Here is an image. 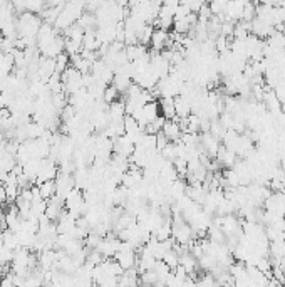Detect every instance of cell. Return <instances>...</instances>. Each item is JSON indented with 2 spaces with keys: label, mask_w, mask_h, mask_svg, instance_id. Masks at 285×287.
Instances as JSON below:
<instances>
[{
  "label": "cell",
  "mask_w": 285,
  "mask_h": 287,
  "mask_svg": "<svg viewBox=\"0 0 285 287\" xmlns=\"http://www.w3.org/2000/svg\"><path fill=\"white\" fill-rule=\"evenodd\" d=\"M158 106H160V114L165 118L166 121L174 120L176 118V113H174V99L173 97H165V99L158 101Z\"/></svg>",
  "instance_id": "cell-3"
},
{
  "label": "cell",
  "mask_w": 285,
  "mask_h": 287,
  "mask_svg": "<svg viewBox=\"0 0 285 287\" xmlns=\"http://www.w3.org/2000/svg\"><path fill=\"white\" fill-rule=\"evenodd\" d=\"M7 202V193H5V188L3 185L0 187V203H5Z\"/></svg>",
  "instance_id": "cell-7"
},
{
  "label": "cell",
  "mask_w": 285,
  "mask_h": 287,
  "mask_svg": "<svg viewBox=\"0 0 285 287\" xmlns=\"http://www.w3.org/2000/svg\"><path fill=\"white\" fill-rule=\"evenodd\" d=\"M247 2H228L225 10V20L235 22V20L243 19V10H245Z\"/></svg>",
  "instance_id": "cell-2"
},
{
  "label": "cell",
  "mask_w": 285,
  "mask_h": 287,
  "mask_svg": "<svg viewBox=\"0 0 285 287\" xmlns=\"http://www.w3.org/2000/svg\"><path fill=\"white\" fill-rule=\"evenodd\" d=\"M117 99H119V93L116 91V88H114L113 84L106 86V89H104V96H103V101L106 102V104L111 106L113 102H116Z\"/></svg>",
  "instance_id": "cell-6"
},
{
  "label": "cell",
  "mask_w": 285,
  "mask_h": 287,
  "mask_svg": "<svg viewBox=\"0 0 285 287\" xmlns=\"http://www.w3.org/2000/svg\"><path fill=\"white\" fill-rule=\"evenodd\" d=\"M161 260L165 262L166 265H168L170 270H174V269L178 267V265H180V254H178L176 250H174V247H173V249H170L168 252L165 254V255H163Z\"/></svg>",
  "instance_id": "cell-5"
},
{
  "label": "cell",
  "mask_w": 285,
  "mask_h": 287,
  "mask_svg": "<svg viewBox=\"0 0 285 287\" xmlns=\"http://www.w3.org/2000/svg\"><path fill=\"white\" fill-rule=\"evenodd\" d=\"M140 287H156V286H149V284H140Z\"/></svg>",
  "instance_id": "cell-8"
},
{
  "label": "cell",
  "mask_w": 285,
  "mask_h": 287,
  "mask_svg": "<svg viewBox=\"0 0 285 287\" xmlns=\"http://www.w3.org/2000/svg\"><path fill=\"white\" fill-rule=\"evenodd\" d=\"M163 134H165L166 138H168L170 143H176L180 141L183 131H181V126H180V121L174 118V120H170L165 123V126H163Z\"/></svg>",
  "instance_id": "cell-1"
},
{
  "label": "cell",
  "mask_w": 285,
  "mask_h": 287,
  "mask_svg": "<svg viewBox=\"0 0 285 287\" xmlns=\"http://www.w3.org/2000/svg\"><path fill=\"white\" fill-rule=\"evenodd\" d=\"M35 187L39 188V193L42 196V200H46V202H49L56 195V182H44Z\"/></svg>",
  "instance_id": "cell-4"
}]
</instances>
